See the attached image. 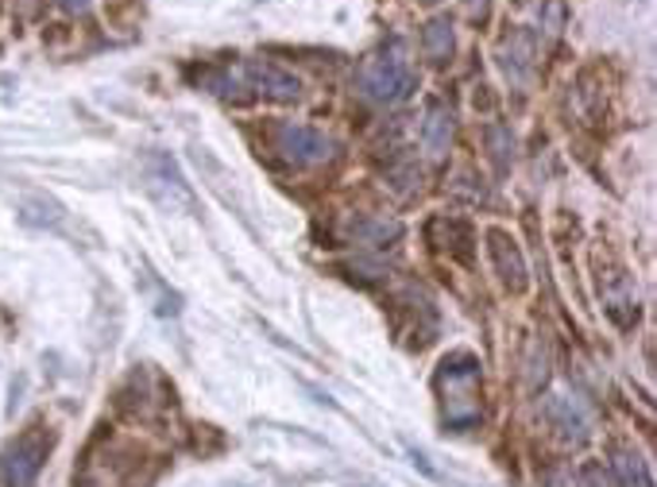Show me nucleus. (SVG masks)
Instances as JSON below:
<instances>
[{"mask_svg": "<svg viewBox=\"0 0 657 487\" xmlns=\"http://www.w3.org/2000/svg\"><path fill=\"white\" fill-rule=\"evenodd\" d=\"M437 387H441V418L449 429L468 434L480 426V360L472 352H452L437 368Z\"/></svg>", "mask_w": 657, "mask_h": 487, "instance_id": "obj_1", "label": "nucleus"}, {"mask_svg": "<svg viewBox=\"0 0 657 487\" xmlns=\"http://www.w3.org/2000/svg\"><path fill=\"white\" fill-rule=\"evenodd\" d=\"M414 86H418V74H414V67L407 59V47L402 43L384 47V51H376L360 67V89H364L368 101L399 105L414 93Z\"/></svg>", "mask_w": 657, "mask_h": 487, "instance_id": "obj_2", "label": "nucleus"}, {"mask_svg": "<svg viewBox=\"0 0 657 487\" xmlns=\"http://www.w3.org/2000/svg\"><path fill=\"white\" fill-rule=\"evenodd\" d=\"M47 453H51V434L43 426H31L28 434H20L0 460V487H36Z\"/></svg>", "mask_w": 657, "mask_h": 487, "instance_id": "obj_3", "label": "nucleus"}, {"mask_svg": "<svg viewBox=\"0 0 657 487\" xmlns=\"http://www.w3.org/2000/svg\"><path fill=\"white\" fill-rule=\"evenodd\" d=\"M143 178H148V190L156 193V201L170 213H198V198H193L190 182H186L178 162L167 151H151L143 159Z\"/></svg>", "mask_w": 657, "mask_h": 487, "instance_id": "obj_4", "label": "nucleus"}, {"mask_svg": "<svg viewBox=\"0 0 657 487\" xmlns=\"http://www.w3.org/2000/svg\"><path fill=\"white\" fill-rule=\"evenodd\" d=\"M275 148H279V156L287 162H295V167H321V162L337 156V143L326 132L306 125H279L275 128Z\"/></svg>", "mask_w": 657, "mask_h": 487, "instance_id": "obj_5", "label": "nucleus"}, {"mask_svg": "<svg viewBox=\"0 0 657 487\" xmlns=\"http://www.w3.org/2000/svg\"><path fill=\"white\" fill-rule=\"evenodd\" d=\"M240 81L256 89L259 97H267V101H298V93H302V81L267 59H248L240 67Z\"/></svg>", "mask_w": 657, "mask_h": 487, "instance_id": "obj_6", "label": "nucleus"}, {"mask_svg": "<svg viewBox=\"0 0 657 487\" xmlns=\"http://www.w3.org/2000/svg\"><path fill=\"white\" fill-rule=\"evenodd\" d=\"M488 251H491V264H495V271H499V279L507 282L515 295L526 290V259H522V251H518L515 237H507L502 229H491Z\"/></svg>", "mask_w": 657, "mask_h": 487, "instance_id": "obj_7", "label": "nucleus"}, {"mask_svg": "<svg viewBox=\"0 0 657 487\" xmlns=\"http://www.w3.org/2000/svg\"><path fill=\"white\" fill-rule=\"evenodd\" d=\"M499 67L515 86H522L534 70V36L530 31H510L499 47Z\"/></svg>", "mask_w": 657, "mask_h": 487, "instance_id": "obj_8", "label": "nucleus"}, {"mask_svg": "<svg viewBox=\"0 0 657 487\" xmlns=\"http://www.w3.org/2000/svg\"><path fill=\"white\" fill-rule=\"evenodd\" d=\"M452 143V112L445 105H429L426 120H421V148L434 159H441Z\"/></svg>", "mask_w": 657, "mask_h": 487, "instance_id": "obj_9", "label": "nucleus"}, {"mask_svg": "<svg viewBox=\"0 0 657 487\" xmlns=\"http://www.w3.org/2000/svg\"><path fill=\"white\" fill-rule=\"evenodd\" d=\"M421 47H426V54L437 62V67H445V62L452 59V23L445 20V16L429 20L426 31H421Z\"/></svg>", "mask_w": 657, "mask_h": 487, "instance_id": "obj_10", "label": "nucleus"}, {"mask_svg": "<svg viewBox=\"0 0 657 487\" xmlns=\"http://www.w3.org/2000/svg\"><path fill=\"white\" fill-rule=\"evenodd\" d=\"M23 221L28 225H43V229H59L62 221V206L51 198H43V193H36V198L23 201Z\"/></svg>", "mask_w": 657, "mask_h": 487, "instance_id": "obj_11", "label": "nucleus"}, {"mask_svg": "<svg viewBox=\"0 0 657 487\" xmlns=\"http://www.w3.org/2000/svg\"><path fill=\"white\" fill-rule=\"evenodd\" d=\"M546 414L557 421V429H561V434L569 437V441H584V437H588V426H584V418H580V414H576L565 399H554V402H549Z\"/></svg>", "mask_w": 657, "mask_h": 487, "instance_id": "obj_12", "label": "nucleus"}, {"mask_svg": "<svg viewBox=\"0 0 657 487\" xmlns=\"http://www.w3.org/2000/svg\"><path fill=\"white\" fill-rule=\"evenodd\" d=\"M565 23H569V8H565V0H546V8H541V31H546V39L561 36Z\"/></svg>", "mask_w": 657, "mask_h": 487, "instance_id": "obj_13", "label": "nucleus"}, {"mask_svg": "<svg viewBox=\"0 0 657 487\" xmlns=\"http://www.w3.org/2000/svg\"><path fill=\"white\" fill-rule=\"evenodd\" d=\"M619 476H623V487H654V480H650V473H646V465L638 457H619Z\"/></svg>", "mask_w": 657, "mask_h": 487, "instance_id": "obj_14", "label": "nucleus"}, {"mask_svg": "<svg viewBox=\"0 0 657 487\" xmlns=\"http://www.w3.org/2000/svg\"><path fill=\"white\" fill-rule=\"evenodd\" d=\"M584 487H615L611 473H604L599 465H588L584 468Z\"/></svg>", "mask_w": 657, "mask_h": 487, "instance_id": "obj_15", "label": "nucleus"}, {"mask_svg": "<svg viewBox=\"0 0 657 487\" xmlns=\"http://www.w3.org/2000/svg\"><path fill=\"white\" fill-rule=\"evenodd\" d=\"M62 8H67V12H86L89 8V0H59Z\"/></svg>", "mask_w": 657, "mask_h": 487, "instance_id": "obj_16", "label": "nucleus"}, {"mask_svg": "<svg viewBox=\"0 0 657 487\" xmlns=\"http://www.w3.org/2000/svg\"><path fill=\"white\" fill-rule=\"evenodd\" d=\"M360 487H379V484H368V480H360Z\"/></svg>", "mask_w": 657, "mask_h": 487, "instance_id": "obj_17", "label": "nucleus"}]
</instances>
